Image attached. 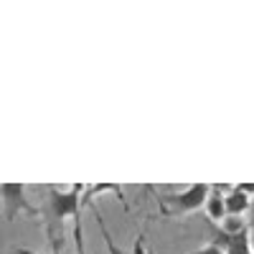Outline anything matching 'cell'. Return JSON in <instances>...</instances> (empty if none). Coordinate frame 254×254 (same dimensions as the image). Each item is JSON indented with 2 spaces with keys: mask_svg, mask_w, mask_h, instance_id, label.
Masks as SVG:
<instances>
[{
  "mask_svg": "<svg viewBox=\"0 0 254 254\" xmlns=\"http://www.w3.org/2000/svg\"><path fill=\"white\" fill-rule=\"evenodd\" d=\"M81 190L84 186L76 183L71 186L69 190H59V188H49L46 193V206H44V224H46V231H49V242L54 247V252H59V226L66 221V219H76L81 216Z\"/></svg>",
  "mask_w": 254,
  "mask_h": 254,
  "instance_id": "cell-1",
  "label": "cell"
},
{
  "mask_svg": "<svg viewBox=\"0 0 254 254\" xmlns=\"http://www.w3.org/2000/svg\"><path fill=\"white\" fill-rule=\"evenodd\" d=\"M208 190H211V183H190L186 190H178V193L158 196V206H160V211L165 216L193 214V211L203 208Z\"/></svg>",
  "mask_w": 254,
  "mask_h": 254,
  "instance_id": "cell-2",
  "label": "cell"
},
{
  "mask_svg": "<svg viewBox=\"0 0 254 254\" xmlns=\"http://www.w3.org/2000/svg\"><path fill=\"white\" fill-rule=\"evenodd\" d=\"M0 203H3L8 221H15L18 214H26V216L41 214V211L26 198V186L23 183H0Z\"/></svg>",
  "mask_w": 254,
  "mask_h": 254,
  "instance_id": "cell-3",
  "label": "cell"
},
{
  "mask_svg": "<svg viewBox=\"0 0 254 254\" xmlns=\"http://www.w3.org/2000/svg\"><path fill=\"white\" fill-rule=\"evenodd\" d=\"M221 190H224V186L214 183L211 190H208V196H206V203H203L211 224H221V219L226 216V211H224V193H221Z\"/></svg>",
  "mask_w": 254,
  "mask_h": 254,
  "instance_id": "cell-4",
  "label": "cell"
},
{
  "mask_svg": "<svg viewBox=\"0 0 254 254\" xmlns=\"http://www.w3.org/2000/svg\"><path fill=\"white\" fill-rule=\"evenodd\" d=\"M247 208H249V198L244 193H239V190L231 188L229 193L224 196V211L229 216H244Z\"/></svg>",
  "mask_w": 254,
  "mask_h": 254,
  "instance_id": "cell-5",
  "label": "cell"
},
{
  "mask_svg": "<svg viewBox=\"0 0 254 254\" xmlns=\"http://www.w3.org/2000/svg\"><path fill=\"white\" fill-rule=\"evenodd\" d=\"M92 211H94V221H97V226H99V231H102V239H104V244H107V252H110V254H122V249L117 247V242H115L112 234H110L107 221L102 219V211H99L97 206H92Z\"/></svg>",
  "mask_w": 254,
  "mask_h": 254,
  "instance_id": "cell-6",
  "label": "cell"
},
{
  "mask_svg": "<svg viewBox=\"0 0 254 254\" xmlns=\"http://www.w3.org/2000/svg\"><path fill=\"white\" fill-rule=\"evenodd\" d=\"M224 254H252V247H249V231H242V234L229 237V244H226Z\"/></svg>",
  "mask_w": 254,
  "mask_h": 254,
  "instance_id": "cell-7",
  "label": "cell"
},
{
  "mask_svg": "<svg viewBox=\"0 0 254 254\" xmlns=\"http://www.w3.org/2000/svg\"><path fill=\"white\" fill-rule=\"evenodd\" d=\"M221 231H224V234H229V237H234V234H242V231H249L247 229V221H244V216H224L221 219Z\"/></svg>",
  "mask_w": 254,
  "mask_h": 254,
  "instance_id": "cell-8",
  "label": "cell"
},
{
  "mask_svg": "<svg viewBox=\"0 0 254 254\" xmlns=\"http://www.w3.org/2000/svg\"><path fill=\"white\" fill-rule=\"evenodd\" d=\"M74 254H87V249H84V237H81V216L74 219Z\"/></svg>",
  "mask_w": 254,
  "mask_h": 254,
  "instance_id": "cell-9",
  "label": "cell"
},
{
  "mask_svg": "<svg viewBox=\"0 0 254 254\" xmlns=\"http://www.w3.org/2000/svg\"><path fill=\"white\" fill-rule=\"evenodd\" d=\"M231 188L239 190V193H244L247 198H249V196L254 198V183H237V186H231Z\"/></svg>",
  "mask_w": 254,
  "mask_h": 254,
  "instance_id": "cell-10",
  "label": "cell"
},
{
  "mask_svg": "<svg viewBox=\"0 0 254 254\" xmlns=\"http://www.w3.org/2000/svg\"><path fill=\"white\" fill-rule=\"evenodd\" d=\"M247 229H252L254 231V198H249V208H247Z\"/></svg>",
  "mask_w": 254,
  "mask_h": 254,
  "instance_id": "cell-11",
  "label": "cell"
},
{
  "mask_svg": "<svg viewBox=\"0 0 254 254\" xmlns=\"http://www.w3.org/2000/svg\"><path fill=\"white\" fill-rule=\"evenodd\" d=\"M188 254H224V252L216 249V247H211V244H206V247H201V249H196V252H188Z\"/></svg>",
  "mask_w": 254,
  "mask_h": 254,
  "instance_id": "cell-12",
  "label": "cell"
},
{
  "mask_svg": "<svg viewBox=\"0 0 254 254\" xmlns=\"http://www.w3.org/2000/svg\"><path fill=\"white\" fill-rule=\"evenodd\" d=\"M13 254H41V252H33V249H28V247H15Z\"/></svg>",
  "mask_w": 254,
  "mask_h": 254,
  "instance_id": "cell-13",
  "label": "cell"
},
{
  "mask_svg": "<svg viewBox=\"0 0 254 254\" xmlns=\"http://www.w3.org/2000/svg\"><path fill=\"white\" fill-rule=\"evenodd\" d=\"M249 247H252V254H254V231H249Z\"/></svg>",
  "mask_w": 254,
  "mask_h": 254,
  "instance_id": "cell-14",
  "label": "cell"
}]
</instances>
